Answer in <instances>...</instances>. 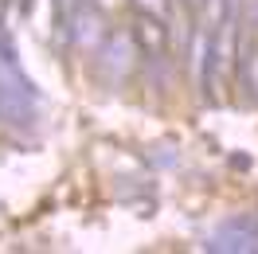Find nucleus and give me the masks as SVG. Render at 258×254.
I'll return each instance as SVG.
<instances>
[{
	"label": "nucleus",
	"instance_id": "4",
	"mask_svg": "<svg viewBox=\"0 0 258 254\" xmlns=\"http://www.w3.org/2000/svg\"><path fill=\"white\" fill-rule=\"evenodd\" d=\"M102 8H94L90 0H82L79 8L71 12V20H67V39L75 43L79 51H86V55H98V47H102V39H106V24H102Z\"/></svg>",
	"mask_w": 258,
	"mask_h": 254
},
{
	"label": "nucleus",
	"instance_id": "5",
	"mask_svg": "<svg viewBox=\"0 0 258 254\" xmlns=\"http://www.w3.org/2000/svg\"><path fill=\"white\" fill-rule=\"evenodd\" d=\"M204 246H208V250H223V254L258 250V215H235V219L219 223L208 235Z\"/></svg>",
	"mask_w": 258,
	"mask_h": 254
},
{
	"label": "nucleus",
	"instance_id": "2",
	"mask_svg": "<svg viewBox=\"0 0 258 254\" xmlns=\"http://www.w3.org/2000/svg\"><path fill=\"white\" fill-rule=\"evenodd\" d=\"M94 63H98L102 82L121 86V82L137 71V63H141V47H137L133 28H117V32L106 35V39H102V47H98V55H94Z\"/></svg>",
	"mask_w": 258,
	"mask_h": 254
},
{
	"label": "nucleus",
	"instance_id": "8",
	"mask_svg": "<svg viewBox=\"0 0 258 254\" xmlns=\"http://www.w3.org/2000/svg\"><path fill=\"white\" fill-rule=\"evenodd\" d=\"M94 8H102V12H113V8H121V4H129V0H90Z\"/></svg>",
	"mask_w": 258,
	"mask_h": 254
},
{
	"label": "nucleus",
	"instance_id": "6",
	"mask_svg": "<svg viewBox=\"0 0 258 254\" xmlns=\"http://www.w3.org/2000/svg\"><path fill=\"white\" fill-rule=\"evenodd\" d=\"M137 12H145V16H161V20H168L172 16V0H129Z\"/></svg>",
	"mask_w": 258,
	"mask_h": 254
},
{
	"label": "nucleus",
	"instance_id": "9",
	"mask_svg": "<svg viewBox=\"0 0 258 254\" xmlns=\"http://www.w3.org/2000/svg\"><path fill=\"white\" fill-rule=\"evenodd\" d=\"M184 4H188V8H204V0H184Z\"/></svg>",
	"mask_w": 258,
	"mask_h": 254
},
{
	"label": "nucleus",
	"instance_id": "3",
	"mask_svg": "<svg viewBox=\"0 0 258 254\" xmlns=\"http://www.w3.org/2000/svg\"><path fill=\"white\" fill-rule=\"evenodd\" d=\"M133 35H137V47H141L145 67L164 71V63H168V43H172V39H168V20L137 12V20H133Z\"/></svg>",
	"mask_w": 258,
	"mask_h": 254
},
{
	"label": "nucleus",
	"instance_id": "7",
	"mask_svg": "<svg viewBox=\"0 0 258 254\" xmlns=\"http://www.w3.org/2000/svg\"><path fill=\"white\" fill-rule=\"evenodd\" d=\"M82 0H51V8H55V20H59V28L67 32V20H71V12L79 8Z\"/></svg>",
	"mask_w": 258,
	"mask_h": 254
},
{
	"label": "nucleus",
	"instance_id": "1",
	"mask_svg": "<svg viewBox=\"0 0 258 254\" xmlns=\"http://www.w3.org/2000/svg\"><path fill=\"white\" fill-rule=\"evenodd\" d=\"M239 28H242V12H235L227 24H219L211 32V59H208V98L211 102L223 98L231 75L239 71Z\"/></svg>",
	"mask_w": 258,
	"mask_h": 254
}]
</instances>
